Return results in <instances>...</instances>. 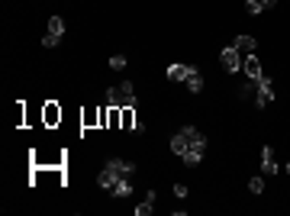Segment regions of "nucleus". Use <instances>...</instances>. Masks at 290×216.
I'll return each mask as SVG.
<instances>
[{
  "mask_svg": "<svg viewBox=\"0 0 290 216\" xmlns=\"http://www.w3.org/2000/svg\"><path fill=\"white\" fill-rule=\"evenodd\" d=\"M193 145L206 149V136L200 133V129H193V126H184L178 136H171V152L174 155H184L187 149H193Z\"/></svg>",
  "mask_w": 290,
  "mask_h": 216,
  "instance_id": "1",
  "label": "nucleus"
},
{
  "mask_svg": "<svg viewBox=\"0 0 290 216\" xmlns=\"http://www.w3.org/2000/svg\"><path fill=\"white\" fill-rule=\"evenodd\" d=\"M110 107H136V84L133 81H119L107 91Z\"/></svg>",
  "mask_w": 290,
  "mask_h": 216,
  "instance_id": "2",
  "label": "nucleus"
},
{
  "mask_svg": "<svg viewBox=\"0 0 290 216\" xmlns=\"http://www.w3.org/2000/svg\"><path fill=\"white\" fill-rule=\"evenodd\" d=\"M122 181H129L126 175H122V171H116V168H113V165H103V171H100V175H97V187H103V191H116V187L122 184Z\"/></svg>",
  "mask_w": 290,
  "mask_h": 216,
  "instance_id": "3",
  "label": "nucleus"
},
{
  "mask_svg": "<svg viewBox=\"0 0 290 216\" xmlns=\"http://www.w3.org/2000/svg\"><path fill=\"white\" fill-rule=\"evenodd\" d=\"M268 103H274V84H271L268 74H261L258 77V88H255V107L265 110Z\"/></svg>",
  "mask_w": 290,
  "mask_h": 216,
  "instance_id": "4",
  "label": "nucleus"
},
{
  "mask_svg": "<svg viewBox=\"0 0 290 216\" xmlns=\"http://www.w3.org/2000/svg\"><path fill=\"white\" fill-rule=\"evenodd\" d=\"M219 62H223V68H226L229 74H239V71H242V52L229 42L226 49H219Z\"/></svg>",
  "mask_w": 290,
  "mask_h": 216,
  "instance_id": "5",
  "label": "nucleus"
},
{
  "mask_svg": "<svg viewBox=\"0 0 290 216\" xmlns=\"http://www.w3.org/2000/svg\"><path fill=\"white\" fill-rule=\"evenodd\" d=\"M261 171H265L268 178H274L277 171H280V165H277V158H274V149H271V145H265V149H261Z\"/></svg>",
  "mask_w": 290,
  "mask_h": 216,
  "instance_id": "6",
  "label": "nucleus"
},
{
  "mask_svg": "<svg viewBox=\"0 0 290 216\" xmlns=\"http://www.w3.org/2000/svg\"><path fill=\"white\" fill-rule=\"evenodd\" d=\"M242 71L248 74L252 81H258V77L265 74V71H261V62H258V55H255V52H252V55H245V62H242Z\"/></svg>",
  "mask_w": 290,
  "mask_h": 216,
  "instance_id": "7",
  "label": "nucleus"
},
{
  "mask_svg": "<svg viewBox=\"0 0 290 216\" xmlns=\"http://www.w3.org/2000/svg\"><path fill=\"white\" fill-rule=\"evenodd\" d=\"M193 71V65H181V62H174L168 65V71H164V77L168 81H187V74Z\"/></svg>",
  "mask_w": 290,
  "mask_h": 216,
  "instance_id": "8",
  "label": "nucleus"
},
{
  "mask_svg": "<svg viewBox=\"0 0 290 216\" xmlns=\"http://www.w3.org/2000/svg\"><path fill=\"white\" fill-rule=\"evenodd\" d=\"M232 46L239 49L242 55H252V52L258 49V39H255V36H235V39H232Z\"/></svg>",
  "mask_w": 290,
  "mask_h": 216,
  "instance_id": "9",
  "label": "nucleus"
},
{
  "mask_svg": "<svg viewBox=\"0 0 290 216\" xmlns=\"http://www.w3.org/2000/svg\"><path fill=\"white\" fill-rule=\"evenodd\" d=\"M203 155H206V149H200V145H193V149H187V152H184L181 155V161H184V165H200V161H203Z\"/></svg>",
  "mask_w": 290,
  "mask_h": 216,
  "instance_id": "10",
  "label": "nucleus"
},
{
  "mask_svg": "<svg viewBox=\"0 0 290 216\" xmlns=\"http://www.w3.org/2000/svg\"><path fill=\"white\" fill-rule=\"evenodd\" d=\"M155 200H158V194H155V191H148V194H145V200L136 206V216H148V213L155 210Z\"/></svg>",
  "mask_w": 290,
  "mask_h": 216,
  "instance_id": "11",
  "label": "nucleus"
},
{
  "mask_svg": "<svg viewBox=\"0 0 290 216\" xmlns=\"http://www.w3.org/2000/svg\"><path fill=\"white\" fill-rule=\"evenodd\" d=\"M119 123H122V129H129V133H133V126L139 123L136 113H133V107H119Z\"/></svg>",
  "mask_w": 290,
  "mask_h": 216,
  "instance_id": "12",
  "label": "nucleus"
},
{
  "mask_svg": "<svg viewBox=\"0 0 290 216\" xmlns=\"http://www.w3.org/2000/svg\"><path fill=\"white\" fill-rule=\"evenodd\" d=\"M187 91H190V94H200V91H203V77H200L197 68L187 74Z\"/></svg>",
  "mask_w": 290,
  "mask_h": 216,
  "instance_id": "13",
  "label": "nucleus"
},
{
  "mask_svg": "<svg viewBox=\"0 0 290 216\" xmlns=\"http://www.w3.org/2000/svg\"><path fill=\"white\" fill-rule=\"evenodd\" d=\"M255 88H258V81H252V77H248L245 84H239V97L242 100H255Z\"/></svg>",
  "mask_w": 290,
  "mask_h": 216,
  "instance_id": "14",
  "label": "nucleus"
},
{
  "mask_svg": "<svg viewBox=\"0 0 290 216\" xmlns=\"http://www.w3.org/2000/svg\"><path fill=\"white\" fill-rule=\"evenodd\" d=\"M58 119H61V110L55 107V103H49V107H46V123H49V126H55Z\"/></svg>",
  "mask_w": 290,
  "mask_h": 216,
  "instance_id": "15",
  "label": "nucleus"
},
{
  "mask_svg": "<svg viewBox=\"0 0 290 216\" xmlns=\"http://www.w3.org/2000/svg\"><path fill=\"white\" fill-rule=\"evenodd\" d=\"M49 32H55V36H65V20H61V16H52V20H49Z\"/></svg>",
  "mask_w": 290,
  "mask_h": 216,
  "instance_id": "16",
  "label": "nucleus"
},
{
  "mask_svg": "<svg viewBox=\"0 0 290 216\" xmlns=\"http://www.w3.org/2000/svg\"><path fill=\"white\" fill-rule=\"evenodd\" d=\"M245 13H252V16L265 13V7H261V0H245Z\"/></svg>",
  "mask_w": 290,
  "mask_h": 216,
  "instance_id": "17",
  "label": "nucleus"
},
{
  "mask_svg": "<svg viewBox=\"0 0 290 216\" xmlns=\"http://www.w3.org/2000/svg\"><path fill=\"white\" fill-rule=\"evenodd\" d=\"M248 191L252 194H265V178H252L248 181Z\"/></svg>",
  "mask_w": 290,
  "mask_h": 216,
  "instance_id": "18",
  "label": "nucleus"
},
{
  "mask_svg": "<svg viewBox=\"0 0 290 216\" xmlns=\"http://www.w3.org/2000/svg\"><path fill=\"white\" fill-rule=\"evenodd\" d=\"M129 194H133V181H122L116 191H113V197H129Z\"/></svg>",
  "mask_w": 290,
  "mask_h": 216,
  "instance_id": "19",
  "label": "nucleus"
},
{
  "mask_svg": "<svg viewBox=\"0 0 290 216\" xmlns=\"http://www.w3.org/2000/svg\"><path fill=\"white\" fill-rule=\"evenodd\" d=\"M58 42H61V36H55V32H46V36H42V46L46 49H55Z\"/></svg>",
  "mask_w": 290,
  "mask_h": 216,
  "instance_id": "20",
  "label": "nucleus"
},
{
  "mask_svg": "<svg viewBox=\"0 0 290 216\" xmlns=\"http://www.w3.org/2000/svg\"><path fill=\"white\" fill-rule=\"evenodd\" d=\"M110 68H113V71H122V68H126V55H113L110 58Z\"/></svg>",
  "mask_w": 290,
  "mask_h": 216,
  "instance_id": "21",
  "label": "nucleus"
},
{
  "mask_svg": "<svg viewBox=\"0 0 290 216\" xmlns=\"http://www.w3.org/2000/svg\"><path fill=\"white\" fill-rule=\"evenodd\" d=\"M119 123V107H110V119H107V126H116Z\"/></svg>",
  "mask_w": 290,
  "mask_h": 216,
  "instance_id": "22",
  "label": "nucleus"
},
{
  "mask_svg": "<svg viewBox=\"0 0 290 216\" xmlns=\"http://www.w3.org/2000/svg\"><path fill=\"white\" fill-rule=\"evenodd\" d=\"M174 197H181V200H184V197H187V184H174Z\"/></svg>",
  "mask_w": 290,
  "mask_h": 216,
  "instance_id": "23",
  "label": "nucleus"
},
{
  "mask_svg": "<svg viewBox=\"0 0 290 216\" xmlns=\"http://www.w3.org/2000/svg\"><path fill=\"white\" fill-rule=\"evenodd\" d=\"M261 7H265V10H274V7H277V0H261Z\"/></svg>",
  "mask_w": 290,
  "mask_h": 216,
  "instance_id": "24",
  "label": "nucleus"
},
{
  "mask_svg": "<svg viewBox=\"0 0 290 216\" xmlns=\"http://www.w3.org/2000/svg\"><path fill=\"white\" fill-rule=\"evenodd\" d=\"M284 171H287V178H290V161H287V165H284Z\"/></svg>",
  "mask_w": 290,
  "mask_h": 216,
  "instance_id": "25",
  "label": "nucleus"
}]
</instances>
